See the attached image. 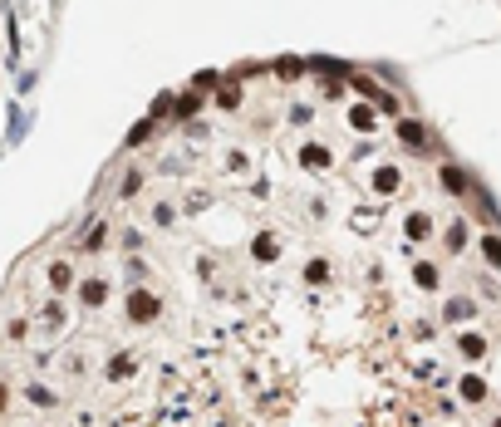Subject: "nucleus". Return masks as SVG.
Returning a JSON list of instances; mask_svg holds the SVG:
<instances>
[{"label": "nucleus", "instance_id": "a211bd4d", "mask_svg": "<svg viewBox=\"0 0 501 427\" xmlns=\"http://www.w3.org/2000/svg\"><path fill=\"white\" fill-rule=\"evenodd\" d=\"M442 241H448V251H462V246H467V221H452Z\"/></svg>", "mask_w": 501, "mask_h": 427}, {"label": "nucleus", "instance_id": "aec40b11", "mask_svg": "<svg viewBox=\"0 0 501 427\" xmlns=\"http://www.w3.org/2000/svg\"><path fill=\"white\" fill-rule=\"evenodd\" d=\"M216 103H221V109H236V103H241V89H236V84H221V89H216Z\"/></svg>", "mask_w": 501, "mask_h": 427}, {"label": "nucleus", "instance_id": "f8f14e48", "mask_svg": "<svg viewBox=\"0 0 501 427\" xmlns=\"http://www.w3.org/2000/svg\"><path fill=\"white\" fill-rule=\"evenodd\" d=\"M373 192H383V197L398 192V167H378V172H373Z\"/></svg>", "mask_w": 501, "mask_h": 427}, {"label": "nucleus", "instance_id": "f3484780", "mask_svg": "<svg viewBox=\"0 0 501 427\" xmlns=\"http://www.w3.org/2000/svg\"><path fill=\"white\" fill-rule=\"evenodd\" d=\"M482 255L491 260V271H501V236H482Z\"/></svg>", "mask_w": 501, "mask_h": 427}, {"label": "nucleus", "instance_id": "1a4fd4ad", "mask_svg": "<svg viewBox=\"0 0 501 427\" xmlns=\"http://www.w3.org/2000/svg\"><path fill=\"white\" fill-rule=\"evenodd\" d=\"M373 123H378V118H373V109H369V103L349 109V128H354V133H373Z\"/></svg>", "mask_w": 501, "mask_h": 427}, {"label": "nucleus", "instance_id": "5701e85b", "mask_svg": "<svg viewBox=\"0 0 501 427\" xmlns=\"http://www.w3.org/2000/svg\"><path fill=\"white\" fill-rule=\"evenodd\" d=\"M354 93H364V98H378V84H373V79H354Z\"/></svg>", "mask_w": 501, "mask_h": 427}, {"label": "nucleus", "instance_id": "2eb2a0df", "mask_svg": "<svg viewBox=\"0 0 501 427\" xmlns=\"http://www.w3.org/2000/svg\"><path fill=\"white\" fill-rule=\"evenodd\" d=\"M256 260H275V255H281V241H275V236H256Z\"/></svg>", "mask_w": 501, "mask_h": 427}, {"label": "nucleus", "instance_id": "dca6fc26", "mask_svg": "<svg viewBox=\"0 0 501 427\" xmlns=\"http://www.w3.org/2000/svg\"><path fill=\"white\" fill-rule=\"evenodd\" d=\"M442 187H448L452 197H462V192H467V177H462L457 167H442Z\"/></svg>", "mask_w": 501, "mask_h": 427}, {"label": "nucleus", "instance_id": "423d86ee", "mask_svg": "<svg viewBox=\"0 0 501 427\" xmlns=\"http://www.w3.org/2000/svg\"><path fill=\"white\" fill-rule=\"evenodd\" d=\"M300 163H305L310 172H324V167L334 163V157H329V147H319V143H310V147L300 152Z\"/></svg>", "mask_w": 501, "mask_h": 427}, {"label": "nucleus", "instance_id": "c85d7f7f", "mask_svg": "<svg viewBox=\"0 0 501 427\" xmlns=\"http://www.w3.org/2000/svg\"><path fill=\"white\" fill-rule=\"evenodd\" d=\"M6 403H10V398H6V383H0V412H6Z\"/></svg>", "mask_w": 501, "mask_h": 427}, {"label": "nucleus", "instance_id": "bb28decb", "mask_svg": "<svg viewBox=\"0 0 501 427\" xmlns=\"http://www.w3.org/2000/svg\"><path fill=\"white\" fill-rule=\"evenodd\" d=\"M281 74H285V79H300V60H281Z\"/></svg>", "mask_w": 501, "mask_h": 427}, {"label": "nucleus", "instance_id": "ddd939ff", "mask_svg": "<svg viewBox=\"0 0 501 427\" xmlns=\"http://www.w3.org/2000/svg\"><path fill=\"white\" fill-rule=\"evenodd\" d=\"M413 285H418V290H437V265H428V260L413 265Z\"/></svg>", "mask_w": 501, "mask_h": 427}, {"label": "nucleus", "instance_id": "0eeeda50", "mask_svg": "<svg viewBox=\"0 0 501 427\" xmlns=\"http://www.w3.org/2000/svg\"><path fill=\"white\" fill-rule=\"evenodd\" d=\"M79 300H84L89 309H98V305L108 300V280H84V285H79Z\"/></svg>", "mask_w": 501, "mask_h": 427}, {"label": "nucleus", "instance_id": "9d476101", "mask_svg": "<svg viewBox=\"0 0 501 427\" xmlns=\"http://www.w3.org/2000/svg\"><path fill=\"white\" fill-rule=\"evenodd\" d=\"M103 241H108V226H103V221L84 226V236H79V246H84V251H103Z\"/></svg>", "mask_w": 501, "mask_h": 427}, {"label": "nucleus", "instance_id": "9b49d317", "mask_svg": "<svg viewBox=\"0 0 501 427\" xmlns=\"http://www.w3.org/2000/svg\"><path fill=\"white\" fill-rule=\"evenodd\" d=\"M25 398H30L35 408H54V403H60V393L44 388V383H30V388H25Z\"/></svg>", "mask_w": 501, "mask_h": 427}, {"label": "nucleus", "instance_id": "4be33fe9", "mask_svg": "<svg viewBox=\"0 0 501 427\" xmlns=\"http://www.w3.org/2000/svg\"><path fill=\"white\" fill-rule=\"evenodd\" d=\"M39 319H44L49 329H60V325H64V309H60V305H44V309H39Z\"/></svg>", "mask_w": 501, "mask_h": 427}, {"label": "nucleus", "instance_id": "20e7f679", "mask_svg": "<svg viewBox=\"0 0 501 427\" xmlns=\"http://www.w3.org/2000/svg\"><path fill=\"white\" fill-rule=\"evenodd\" d=\"M403 236L408 241H428L432 236V217H428V211H413V217L403 221Z\"/></svg>", "mask_w": 501, "mask_h": 427}, {"label": "nucleus", "instance_id": "39448f33", "mask_svg": "<svg viewBox=\"0 0 501 427\" xmlns=\"http://www.w3.org/2000/svg\"><path fill=\"white\" fill-rule=\"evenodd\" d=\"M457 354H462L467 363H482V358H486V339H482V334H462V339H457Z\"/></svg>", "mask_w": 501, "mask_h": 427}, {"label": "nucleus", "instance_id": "f257e3e1", "mask_svg": "<svg viewBox=\"0 0 501 427\" xmlns=\"http://www.w3.org/2000/svg\"><path fill=\"white\" fill-rule=\"evenodd\" d=\"M157 314H162V300H157L152 290L133 285V290H128V319H133V325H152Z\"/></svg>", "mask_w": 501, "mask_h": 427}, {"label": "nucleus", "instance_id": "6e6552de", "mask_svg": "<svg viewBox=\"0 0 501 427\" xmlns=\"http://www.w3.org/2000/svg\"><path fill=\"white\" fill-rule=\"evenodd\" d=\"M486 379H477V373H467V379H462V403H486Z\"/></svg>", "mask_w": 501, "mask_h": 427}, {"label": "nucleus", "instance_id": "4468645a", "mask_svg": "<svg viewBox=\"0 0 501 427\" xmlns=\"http://www.w3.org/2000/svg\"><path fill=\"white\" fill-rule=\"evenodd\" d=\"M49 285H54V290H69V285H74V271H69L64 260H54V265H49Z\"/></svg>", "mask_w": 501, "mask_h": 427}, {"label": "nucleus", "instance_id": "412c9836", "mask_svg": "<svg viewBox=\"0 0 501 427\" xmlns=\"http://www.w3.org/2000/svg\"><path fill=\"white\" fill-rule=\"evenodd\" d=\"M398 138H403V143H413V147H418V143H423V128H418V123H413V118H403V123H398Z\"/></svg>", "mask_w": 501, "mask_h": 427}, {"label": "nucleus", "instance_id": "a878e982", "mask_svg": "<svg viewBox=\"0 0 501 427\" xmlns=\"http://www.w3.org/2000/svg\"><path fill=\"white\" fill-rule=\"evenodd\" d=\"M192 89H197V93H206V89H216V74H197V79H192Z\"/></svg>", "mask_w": 501, "mask_h": 427}, {"label": "nucleus", "instance_id": "6ab92c4d", "mask_svg": "<svg viewBox=\"0 0 501 427\" xmlns=\"http://www.w3.org/2000/svg\"><path fill=\"white\" fill-rule=\"evenodd\" d=\"M305 280H310V285H324V280H329V260H310V265H305Z\"/></svg>", "mask_w": 501, "mask_h": 427}, {"label": "nucleus", "instance_id": "cd10ccee", "mask_svg": "<svg viewBox=\"0 0 501 427\" xmlns=\"http://www.w3.org/2000/svg\"><path fill=\"white\" fill-rule=\"evenodd\" d=\"M148 133H152V118H148V123H138V128H133V133H128V143H143V138H148Z\"/></svg>", "mask_w": 501, "mask_h": 427}, {"label": "nucleus", "instance_id": "f03ea898", "mask_svg": "<svg viewBox=\"0 0 501 427\" xmlns=\"http://www.w3.org/2000/svg\"><path fill=\"white\" fill-rule=\"evenodd\" d=\"M103 373H108V383H128L133 373H138V358H133V354H114V358L103 363Z\"/></svg>", "mask_w": 501, "mask_h": 427}, {"label": "nucleus", "instance_id": "7ed1b4c3", "mask_svg": "<svg viewBox=\"0 0 501 427\" xmlns=\"http://www.w3.org/2000/svg\"><path fill=\"white\" fill-rule=\"evenodd\" d=\"M442 319H448V325H467V319H477V300L452 295V300H448V309H442Z\"/></svg>", "mask_w": 501, "mask_h": 427}, {"label": "nucleus", "instance_id": "393cba45", "mask_svg": "<svg viewBox=\"0 0 501 427\" xmlns=\"http://www.w3.org/2000/svg\"><path fill=\"white\" fill-rule=\"evenodd\" d=\"M152 217H157V226H173V217H177V211H173V206H167V201H162V206L152 211Z\"/></svg>", "mask_w": 501, "mask_h": 427}, {"label": "nucleus", "instance_id": "c756f323", "mask_svg": "<svg viewBox=\"0 0 501 427\" xmlns=\"http://www.w3.org/2000/svg\"><path fill=\"white\" fill-rule=\"evenodd\" d=\"M491 427H501V417H496V422H491Z\"/></svg>", "mask_w": 501, "mask_h": 427}, {"label": "nucleus", "instance_id": "b1692460", "mask_svg": "<svg viewBox=\"0 0 501 427\" xmlns=\"http://www.w3.org/2000/svg\"><path fill=\"white\" fill-rule=\"evenodd\" d=\"M138 187H143V177H138V172H128V177H123V187H118V192H123V197H128V201H133V192H138Z\"/></svg>", "mask_w": 501, "mask_h": 427}]
</instances>
